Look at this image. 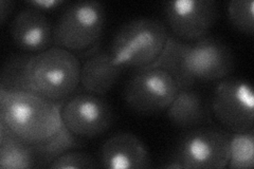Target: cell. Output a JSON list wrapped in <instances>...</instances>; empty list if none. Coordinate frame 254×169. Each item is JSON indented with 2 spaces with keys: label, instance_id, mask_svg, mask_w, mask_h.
Returning <instances> with one entry per match:
<instances>
[{
  "label": "cell",
  "instance_id": "1",
  "mask_svg": "<svg viewBox=\"0 0 254 169\" xmlns=\"http://www.w3.org/2000/svg\"><path fill=\"white\" fill-rule=\"evenodd\" d=\"M0 128L27 143L39 160L51 161L76 146L63 125L61 107L32 91H0Z\"/></svg>",
  "mask_w": 254,
  "mask_h": 169
},
{
  "label": "cell",
  "instance_id": "2",
  "mask_svg": "<svg viewBox=\"0 0 254 169\" xmlns=\"http://www.w3.org/2000/svg\"><path fill=\"white\" fill-rule=\"evenodd\" d=\"M234 65L228 45L218 38L204 36L188 44L170 38L162 56L153 66L168 70L181 87L197 82H220L232 73Z\"/></svg>",
  "mask_w": 254,
  "mask_h": 169
},
{
  "label": "cell",
  "instance_id": "3",
  "mask_svg": "<svg viewBox=\"0 0 254 169\" xmlns=\"http://www.w3.org/2000/svg\"><path fill=\"white\" fill-rule=\"evenodd\" d=\"M81 61L60 47L34 54L29 66L31 90L55 104L72 96L81 83Z\"/></svg>",
  "mask_w": 254,
  "mask_h": 169
},
{
  "label": "cell",
  "instance_id": "4",
  "mask_svg": "<svg viewBox=\"0 0 254 169\" xmlns=\"http://www.w3.org/2000/svg\"><path fill=\"white\" fill-rule=\"evenodd\" d=\"M169 31L160 20L141 17L118 30L110 53L122 67L146 68L155 65L169 44Z\"/></svg>",
  "mask_w": 254,
  "mask_h": 169
},
{
  "label": "cell",
  "instance_id": "5",
  "mask_svg": "<svg viewBox=\"0 0 254 169\" xmlns=\"http://www.w3.org/2000/svg\"><path fill=\"white\" fill-rule=\"evenodd\" d=\"M105 25L106 12L101 2H73L53 25V45L72 53L85 52L99 42Z\"/></svg>",
  "mask_w": 254,
  "mask_h": 169
},
{
  "label": "cell",
  "instance_id": "6",
  "mask_svg": "<svg viewBox=\"0 0 254 169\" xmlns=\"http://www.w3.org/2000/svg\"><path fill=\"white\" fill-rule=\"evenodd\" d=\"M179 90L175 76L159 66L138 69L123 88V100L134 113L155 115L169 109Z\"/></svg>",
  "mask_w": 254,
  "mask_h": 169
},
{
  "label": "cell",
  "instance_id": "7",
  "mask_svg": "<svg viewBox=\"0 0 254 169\" xmlns=\"http://www.w3.org/2000/svg\"><path fill=\"white\" fill-rule=\"evenodd\" d=\"M231 136L210 128H194L181 136L171 162L178 168L222 169L228 166Z\"/></svg>",
  "mask_w": 254,
  "mask_h": 169
},
{
  "label": "cell",
  "instance_id": "8",
  "mask_svg": "<svg viewBox=\"0 0 254 169\" xmlns=\"http://www.w3.org/2000/svg\"><path fill=\"white\" fill-rule=\"evenodd\" d=\"M212 111L217 122L230 132L253 129L254 95L252 86L242 78H225L216 86Z\"/></svg>",
  "mask_w": 254,
  "mask_h": 169
},
{
  "label": "cell",
  "instance_id": "9",
  "mask_svg": "<svg viewBox=\"0 0 254 169\" xmlns=\"http://www.w3.org/2000/svg\"><path fill=\"white\" fill-rule=\"evenodd\" d=\"M64 127L75 138L95 139L105 133L114 122V111L101 95L78 93L61 106Z\"/></svg>",
  "mask_w": 254,
  "mask_h": 169
},
{
  "label": "cell",
  "instance_id": "10",
  "mask_svg": "<svg viewBox=\"0 0 254 169\" xmlns=\"http://www.w3.org/2000/svg\"><path fill=\"white\" fill-rule=\"evenodd\" d=\"M166 25L180 42L200 39L215 25L217 3L213 0H174L164 3Z\"/></svg>",
  "mask_w": 254,
  "mask_h": 169
},
{
  "label": "cell",
  "instance_id": "11",
  "mask_svg": "<svg viewBox=\"0 0 254 169\" xmlns=\"http://www.w3.org/2000/svg\"><path fill=\"white\" fill-rule=\"evenodd\" d=\"M99 166L108 169H145L152 167L149 152L137 135L116 133L99 151Z\"/></svg>",
  "mask_w": 254,
  "mask_h": 169
},
{
  "label": "cell",
  "instance_id": "12",
  "mask_svg": "<svg viewBox=\"0 0 254 169\" xmlns=\"http://www.w3.org/2000/svg\"><path fill=\"white\" fill-rule=\"evenodd\" d=\"M10 34L15 46L29 54H38L51 48L53 26L45 13L27 6L13 18Z\"/></svg>",
  "mask_w": 254,
  "mask_h": 169
},
{
  "label": "cell",
  "instance_id": "13",
  "mask_svg": "<svg viewBox=\"0 0 254 169\" xmlns=\"http://www.w3.org/2000/svg\"><path fill=\"white\" fill-rule=\"evenodd\" d=\"M123 68L115 61L110 51L98 50L87 56L81 65L79 85L87 93L103 96L115 87Z\"/></svg>",
  "mask_w": 254,
  "mask_h": 169
},
{
  "label": "cell",
  "instance_id": "14",
  "mask_svg": "<svg viewBox=\"0 0 254 169\" xmlns=\"http://www.w3.org/2000/svg\"><path fill=\"white\" fill-rule=\"evenodd\" d=\"M165 112L170 122L180 129H194L208 119L204 99L193 86L179 87L176 98Z\"/></svg>",
  "mask_w": 254,
  "mask_h": 169
},
{
  "label": "cell",
  "instance_id": "15",
  "mask_svg": "<svg viewBox=\"0 0 254 169\" xmlns=\"http://www.w3.org/2000/svg\"><path fill=\"white\" fill-rule=\"evenodd\" d=\"M38 161L33 147L0 128V167L2 169L33 168Z\"/></svg>",
  "mask_w": 254,
  "mask_h": 169
},
{
  "label": "cell",
  "instance_id": "16",
  "mask_svg": "<svg viewBox=\"0 0 254 169\" xmlns=\"http://www.w3.org/2000/svg\"><path fill=\"white\" fill-rule=\"evenodd\" d=\"M33 55L29 53L13 54L5 59L0 74V91H32L29 82V66Z\"/></svg>",
  "mask_w": 254,
  "mask_h": 169
},
{
  "label": "cell",
  "instance_id": "17",
  "mask_svg": "<svg viewBox=\"0 0 254 169\" xmlns=\"http://www.w3.org/2000/svg\"><path fill=\"white\" fill-rule=\"evenodd\" d=\"M228 166L233 169H251L254 166V131L234 133L230 138Z\"/></svg>",
  "mask_w": 254,
  "mask_h": 169
},
{
  "label": "cell",
  "instance_id": "18",
  "mask_svg": "<svg viewBox=\"0 0 254 169\" xmlns=\"http://www.w3.org/2000/svg\"><path fill=\"white\" fill-rule=\"evenodd\" d=\"M228 16L232 26L242 33L254 32V2L252 0H233L228 3Z\"/></svg>",
  "mask_w": 254,
  "mask_h": 169
},
{
  "label": "cell",
  "instance_id": "19",
  "mask_svg": "<svg viewBox=\"0 0 254 169\" xmlns=\"http://www.w3.org/2000/svg\"><path fill=\"white\" fill-rule=\"evenodd\" d=\"M100 167L95 160L83 151H65L54 158L49 164L52 169L69 168H97Z\"/></svg>",
  "mask_w": 254,
  "mask_h": 169
},
{
  "label": "cell",
  "instance_id": "20",
  "mask_svg": "<svg viewBox=\"0 0 254 169\" xmlns=\"http://www.w3.org/2000/svg\"><path fill=\"white\" fill-rule=\"evenodd\" d=\"M65 3L63 0H31L28 1V6L34 7V9L41 12H50L59 9L61 5Z\"/></svg>",
  "mask_w": 254,
  "mask_h": 169
},
{
  "label": "cell",
  "instance_id": "21",
  "mask_svg": "<svg viewBox=\"0 0 254 169\" xmlns=\"http://www.w3.org/2000/svg\"><path fill=\"white\" fill-rule=\"evenodd\" d=\"M14 4L15 3L11 0H0V21H1V25H4L5 20L11 15Z\"/></svg>",
  "mask_w": 254,
  "mask_h": 169
}]
</instances>
